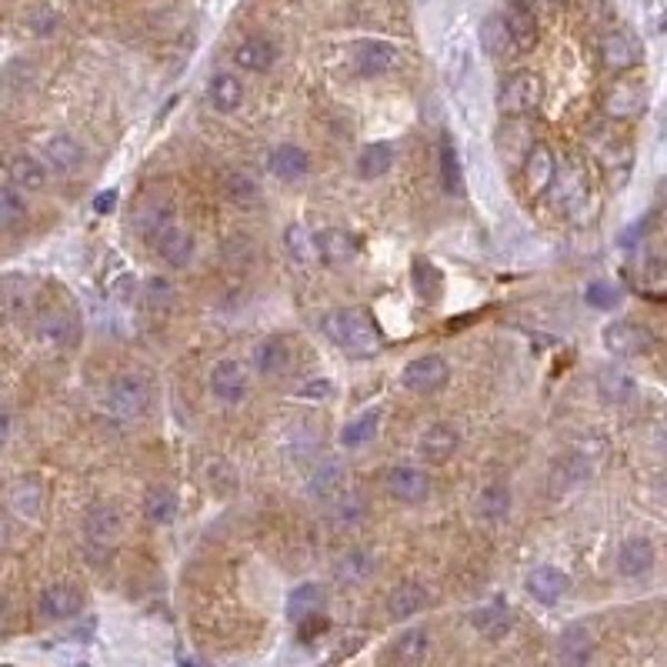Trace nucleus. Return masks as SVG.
Here are the masks:
<instances>
[{
  "instance_id": "obj_19",
  "label": "nucleus",
  "mask_w": 667,
  "mask_h": 667,
  "mask_svg": "<svg viewBox=\"0 0 667 667\" xmlns=\"http://www.w3.org/2000/svg\"><path fill=\"white\" fill-rule=\"evenodd\" d=\"M314 254L331 267H344L357 257V241L341 227H327L314 237Z\"/></svg>"
},
{
  "instance_id": "obj_40",
  "label": "nucleus",
  "mask_w": 667,
  "mask_h": 667,
  "mask_svg": "<svg viewBox=\"0 0 667 667\" xmlns=\"http://www.w3.org/2000/svg\"><path fill=\"white\" fill-rule=\"evenodd\" d=\"M11 507H14V514H21V517H37V514H41V507H44L41 484H37V481H17L11 487Z\"/></svg>"
},
{
  "instance_id": "obj_10",
  "label": "nucleus",
  "mask_w": 667,
  "mask_h": 667,
  "mask_svg": "<svg viewBox=\"0 0 667 667\" xmlns=\"http://www.w3.org/2000/svg\"><path fill=\"white\" fill-rule=\"evenodd\" d=\"M81 607H84V594L77 591L74 584H51L37 597V611H41L44 621H64V617L81 614Z\"/></svg>"
},
{
  "instance_id": "obj_15",
  "label": "nucleus",
  "mask_w": 667,
  "mask_h": 667,
  "mask_svg": "<svg viewBox=\"0 0 667 667\" xmlns=\"http://www.w3.org/2000/svg\"><path fill=\"white\" fill-rule=\"evenodd\" d=\"M567 591H571V577H567L561 567L544 564L527 574V594L541 604H557Z\"/></svg>"
},
{
  "instance_id": "obj_33",
  "label": "nucleus",
  "mask_w": 667,
  "mask_h": 667,
  "mask_svg": "<svg viewBox=\"0 0 667 667\" xmlns=\"http://www.w3.org/2000/svg\"><path fill=\"white\" fill-rule=\"evenodd\" d=\"M321 607H324V591L317 584H297L291 597H287V617L294 624L311 614H321Z\"/></svg>"
},
{
  "instance_id": "obj_48",
  "label": "nucleus",
  "mask_w": 667,
  "mask_h": 667,
  "mask_svg": "<svg viewBox=\"0 0 667 667\" xmlns=\"http://www.w3.org/2000/svg\"><path fill=\"white\" fill-rule=\"evenodd\" d=\"M284 241H287V254H291L294 261H307V257L314 254L311 234H307V227H301V224H291V227H287Z\"/></svg>"
},
{
  "instance_id": "obj_6",
  "label": "nucleus",
  "mask_w": 667,
  "mask_h": 667,
  "mask_svg": "<svg viewBox=\"0 0 667 667\" xmlns=\"http://www.w3.org/2000/svg\"><path fill=\"white\" fill-rule=\"evenodd\" d=\"M154 247L171 267H187L194 261V237L181 231L171 217H164V221L157 217L154 221Z\"/></svg>"
},
{
  "instance_id": "obj_14",
  "label": "nucleus",
  "mask_w": 667,
  "mask_h": 667,
  "mask_svg": "<svg viewBox=\"0 0 667 667\" xmlns=\"http://www.w3.org/2000/svg\"><path fill=\"white\" fill-rule=\"evenodd\" d=\"M247 387H251V381H247V371L237 361H217L214 371H211V391L217 401L224 404H237L247 397Z\"/></svg>"
},
{
  "instance_id": "obj_8",
  "label": "nucleus",
  "mask_w": 667,
  "mask_h": 667,
  "mask_svg": "<svg viewBox=\"0 0 667 667\" xmlns=\"http://www.w3.org/2000/svg\"><path fill=\"white\" fill-rule=\"evenodd\" d=\"M384 487L394 501L401 504H421L431 494V477H427L421 467H391L384 474Z\"/></svg>"
},
{
  "instance_id": "obj_1",
  "label": "nucleus",
  "mask_w": 667,
  "mask_h": 667,
  "mask_svg": "<svg viewBox=\"0 0 667 667\" xmlns=\"http://www.w3.org/2000/svg\"><path fill=\"white\" fill-rule=\"evenodd\" d=\"M324 334L341 347L347 354L357 357H371L381 347V327L364 307H341V311H331L321 321Z\"/></svg>"
},
{
  "instance_id": "obj_27",
  "label": "nucleus",
  "mask_w": 667,
  "mask_h": 667,
  "mask_svg": "<svg viewBox=\"0 0 667 667\" xmlns=\"http://www.w3.org/2000/svg\"><path fill=\"white\" fill-rule=\"evenodd\" d=\"M274 61H277V44L267 41V37H247V41H241V47L234 51V64L244 67V71H254V74L274 67Z\"/></svg>"
},
{
  "instance_id": "obj_53",
  "label": "nucleus",
  "mask_w": 667,
  "mask_h": 667,
  "mask_svg": "<svg viewBox=\"0 0 667 667\" xmlns=\"http://www.w3.org/2000/svg\"><path fill=\"white\" fill-rule=\"evenodd\" d=\"M11 414H4L0 411V441H7V437H11Z\"/></svg>"
},
{
  "instance_id": "obj_37",
  "label": "nucleus",
  "mask_w": 667,
  "mask_h": 667,
  "mask_svg": "<svg viewBox=\"0 0 667 667\" xmlns=\"http://www.w3.org/2000/svg\"><path fill=\"white\" fill-rule=\"evenodd\" d=\"M427 651H431V634L424 631V627H411V631H404L401 637L394 641V657L401 664H417L424 661Z\"/></svg>"
},
{
  "instance_id": "obj_43",
  "label": "nucleus",
  "mask_w": 667,
  "mask_h": 667,
  "mask_svg": "<svg viewBox=\"0 0 667 667\" xmlns=\"http://www.w3.org/2000/svg\"><path fill=\"white\" fill-rule=\"evenodd\" d=\"M481 47H484V54H491V57H504L507 54V47H511V37H507V31H504L501 14H494V17H487V21H484V27H481Z\"/></svg>"
},
{
  "instance_id": "obj_17",
  "label": "nucleus",
  "mask_w": 667,
  "mask_h": 667,
  "mask_svg": "<svg viewBox=\"0 0 667 667\" xmlns=\"http://www.w3.org/2000/svg\"><path fill=\"white\" fill-rule=\"evenodd\" d=\"M397 61H401L397 47L384 44V41H364V44L354 47V67L364 77H381L387 71H394Z\"/></svg>"
},
{
  "instance_id": "obj_7",
  "label": "nucleus",
  "mask_w": 667,
  "mask_h": 667,
  "mask_svg": "<svg viewBox=\"0 0 667 667\" xmlns=\"http://www.w3.org/2000/svg\"><path fill=\"white\" fill-rule=\"evenodd\" d=\"M601 64L607 67V71H614V74H624V71H631V67H637L644 61V47H641V41H637L634 34H627V31H611V34H604L601 37Z\"/></svg>"
},
{
  "instance_id": "obj_23",
  "label": "nucleus",
  "mask_w": 667,
  "mask_h": 667,
  "mask_svg": "<svg viewBox=\"0 0 667 667\" xmlns=\"http://www.w3.org/2000/svg\"><path fill=\"white\" fill-rule=\"evenodd\" d=\"M427 607V587H421L417 581H404L397 584L391 594H387V614L394 621H407V617L421 614Z\"/></svg>"
},
{
  "instance_id": "obj_34",
  "label": "nucleus",
  "mask_w": 667,
  "mask_h": 667,
  "mask_svg": "<svg viewBox=\"0 0 667 667\" xmlns=\"http://www.w3.org/2000/svg\"><path fill=\"white\" fill-rule=\"evenodd\" d=\"M471 624L484 637H504L507 631H511V611H507L501 601H491V604L477 607V611L471 614Z\"/></svg>"
},
{
  "instance_id": "obj_20",
  "label": "nucleus",
  "mask_w": 667,
  "mask_h": 667,
  "mask_svg": "<svg viewBox=\"0 0 667 667\" xmlns=\"http://www.w3.org/2000/svg\"><path fill=\"white\" fill-rule=\"evenodd\" d=\"M654 567V544L647 537H627L617 551V571L624 577H644Z\"/></svg>"
},
{
  "instance_id": "obj_52",
  "label": "nucleus",
  "mask_w": 667,
  "mask_h": 667,
  "mask_svg": "<svg viewBox=\"0 0 667 667\" xmlns=\"http://www.w3.org/2000/svg\"><path fill=\"white\" fill-rule=\"evenodd\" d=\"M114 207H117V191H104V194L94 201V211H97V214H111Z\"/></svg>"
},
{
  "instance_id": "obj_46",
  "label": "nucleus",
  "mask_w": 667,
  "mask_h": 667,
  "mask_svg": "<svg viewBox=\"0 0 667 667\" xmlns=\"http://www.w3.org/2000/svg\"><path fill=\"white\" fill-rule=\"evenodd\" d=\"M361 517H364V501L354 491H344L341 497H334L331 501V521L337 527L354 524V521H361Z\"/></svg>"
},
{
  "instance_id": "obj_45",
  "label": "nucleus",
  "mask_w": 667,
  "mask_h": 667,
  "mask_svg": "<svg viewBox=\"0 0 667 667\" xmlns=\"http://www.w3.org/2000/svg\"><path fill=\"white\" fill-rule=\"evenodd\" d=\"M441 184H444V191L447 194H461V161H457V151H454V144L447 141H441Z\"/></svg>"
},
{
  "instance_id": "obj_2",
  "label": "nucleus",
  "mask_w": 667,
  "mask_h": 667,
  "mask_svg": "<svg viewBox=\"0 0 667 667\" xmlns=\"http://www.w3.org/2000/svg\"><path fill=\"white\" fill-rule=\"evenodd\" d=\"M544 101V81L534 71H517L504 77L501 91H497V111L507 117L534 114Z\"/></svg>"
},
{
  "instance_id": "obj_13",
  "label": "nucleus",
  "mask_w": 667,
  "mask_h": 667,
  "mask_svg": "<svg viewBox=\"0 0 667 667\" xmlns=\"http://www.w3.org/2000/svg\"><path fill=\"white\" fill-rule=\"evenodd\" d=\"M347 481H351L347 467L341 461H334V457H327V461L317 464V471L311 474V481H307V491H311V497H317V501L331 504L334 497H341L344 491H351Z\"/></svg>"
},
{
  "instance_id": "obj_32",
  "label": "nucleus",
  "mask_w": 667,
  "mask_h": 667,
  "mask_svg": "<svg viewBox=\"0 0 667 667\" xmlns=\"http://www.w3.org/2000/svg\"><path fill=\"white\" fill-rule=\"evenodd\" d=\"M391 167H394V147L384 141L367 144L361 157H357V174H361L364 181H377V177H384Z\"/></svg>"
},
{
  "instance_id": "obj_41",
  "label": "nucleus",
  "mask_w": 667,
  "mask_h": 667,
  "mask_svg": "<svg viewBox=\"0 0 667 667\" xmlns=\"http://www.w3.org/2000/svg\"><path fill=\"white\" fill-rule=\"evenodd\" d=\"M377 427H381V411H367L357 421H351L341 431V444L344 447H364L367 441H374Z\"/></svg>"
},
{
  "instance_id": "obj_49",
  "label": "nucleus",
  "mask_w": 667,
  "mask_h": 667,
  "mask_svg": "<svg viewBox=\"0 0 667 667\" xmlns=\"http://www.w3.org/2000/svg\"><path fill=\"white\" fill-rule=\"evenodd\" d=\"M147 301H151L154 307H167L174 301V287L171 281H164V277H151L147 281Z\"/></svg>"
},
{
  "instance_id": "obj_11",
  "label": "nucleus",
  "mask_w": 667,
  "mask_h": 667,
  "mask_svg": "<svg viewBox=\"0 0 667 667\" xmlns=\"http://www.w3.org/2000/svg\"><path fill=\"white\" fill-rule=\"evenodd\" d=\"M501 21H504L507 37H511V47H517V51H531L537 44V17L524 0H511V4L504 7Z\"/></svg>"
},
{
  "instance_id": "obj_36",
  "label": "nucleus",
  "mask_w": 667,
  "mask_h": 667,
  "mask_svg": "<svg viewBox=\"0 0 667 667\" xmlns=\"http://www.w3.org/2000/svg\"><path fill=\"white\" fill-rule=\"evenodd\" d=\"M511 487L507 484H487L481 494H477V514L487 517V521H501V517L511 514Z\"/></svg>"
},
{
  "instance_id": "obj_51",
  "label": "nucleus",
  "mask_w": 667,
  "mask_h": 667,
  "mask_svg": "<svg viewBox=\"0 0 667 667\" xmlns=\"http://www.w3.org/2000/svg\"><path fill=\"white\" fill-rule=\"evenodd\" d=\"M301 394L304 397H331V381H327V377H314Z\"/></svg>"
},
{
  "instance_id": "obj_38",
  "label": "nucleus",
  "mask_w": 667,
  "mask_h": 667,
  "mask_svg": "<svg viewBox=\"0 0 667 667\" xmlns=\"http://www.w3.org/2000/svg\"><path fill=\"white\" fill-rule=\"evenodd\" d=\"M587 477H591V461H587L584 454H571L554 467L551 481H554L557 491H574V487H581Z\"/></svg>"
},
{
  "instance_id": "obj_22",
  "label": "nucleus",
  "mask_w": 667,
  "mask_h": 667,
  "mask_svg": "<svg viewBox=\"0 0 667 667\" xmlns=\"http://www.w3.org/2000/svg\"><path fill=\"white\" fill-rule=\"evenodd\" d=\"M641 111H644V84H637V81L614 84L604 97V114L607 117H634Z\"/></svg>"
},
{
  "instance_id": "obj_9",
  "label": "nucleus",
  "mask_w": 667,
  "mask_h": 667,
  "mask_svg": "<svg viewBox=\"0 0 667 667\" xmlns=\"http://www.w3.org/2000/svg\"><path fill=\"white\" fill-rule=\"evenodd\" d=\"M557 174V157L547 144H531L524 154V184L534 197H541L551 191Z\"/></svg>"
},
{
  "instance_id": "obj_35",
  "label": "nucleus",
  "mask_w": 667,
  "mask_h": 667,
  "mask_svg": "<svg viewBox=\"0 0 667 667\" xmlns=\"http://www.w3.org/2000/svg\"><path fill=\"white\" fill-rule=\"evenodd\" d=\"M144 514H147V521H154V524H171L177 517V497L171 487H161V484L147 487Z\"/></svg>"
},
{
  "instance_id": "obj_30",
  "label": "nucleus",
  "mask_w": 667,
  "mask_h": 667,
  "mask_svg": "<svg viewBox=\"0 0 667 667\" xmlns=\"http://www.w3.org/2000/svg\"><path fill=\"white\" fill-rule=\"evenodd\" d=\"M7 174H11L14 191L31 194V191H41V187L47 184V167L37 161V157H27V154L14 157L11 167H7Z\"/></svg>"
},
{
  "instance_id": "obj_50",
  "label": "nucleus",
  "mask_w": 667,
  "mask_h": 667,
  "mask_svg": "<svg viewBox=\"0 0 667 667\" xmlns=\"http://www.w3.org/2000/svg\"><path fill=\"white\" fill-rule=\"evenodd\" d=\"M297 631H301V641H314L317 634L327 631V617H321V614L304 617V621H297Z\"/></svg>"
},
{
  "instance_id": "obj_44",
  "label": "nucleus",
  "mask_w": 667,
  "mask_h": 667,
  "mask_svg": "<svg viewBox=\"0 0 667 667\" xmlns=\"http://www.w3.org/2000/svg\"><path fill=\"white\" fill-rule=\"evenodd\" d=\"M74 331H77V324H74V317H71V314H64V311H47V314H44L41 334L47 337V341L67 344V341H71V337H74Z\"/></svg>"
},
{
  "instance_id": "obj_5",
  "label": "nucleus",
  "mask_w": 667,
  "mask_h": 667,
  "mask_svg": "<svg viewBox=\"0 0 667 667\" xmlns=\"http://www.w3.org/2000/svg\"><path fill=\"white\" fill-rule=\"evenodd\" d=\"M401 381L407 391H414V394H434L451 381V367H447L441 354H424L404 367Z\"/></svg>"
},
{
  "instance_id": "obj_4",
  "label": "nucleus",
  "mask_w": 667,
  "mask_h": 667,
  "mask_svg": "<svg viewBox=\"0 0 667 667\" xmlns=\"http://www.w3.org/2000/svg\"><path fill=\"white\" fill-rule=\"evenodd\" d=\"M601 344L607 354L614 357H641L651 351L654 337L647 331L644 324H634V321H611L601 331Z\"/></svg>"
},
{
  "instance_id": "obj_16",
  "label": "nucleus",
  "mask_w": 667,
  "mask_h": 667,
  "mask_svg": "<svg viewBox=\"0 0 667 667\" xmlns=\"http://www.w3.org/2000/svg\"><path fill=\"white\" fill-rule=\"evenodd\" d=\"M457 447H461V434L451 424H431L417 441V451L431 464H447L457 454Z\"/></svg>"
},
{
  "instance_id": "obj_31",
  "label": "nucleus",
  "mask_w": 667,
  "mask_h": 667,
  "mask_svg": "<svg viewBox=\"0 0 667 667\" xmlns=\"http://www.w3.org/2000/svg\"><path fill=\"white\" fill-rule=\"evenodd\" d=\"M207 97L221 114H234L237 107L244 104V84L237 81L234 74H217L211 84H207Z\"/></svg>"
},
{
  "instance_id": "obj_26",
  "label": "nucleus",
  "mask_w": 667,
  "mask_h": 667,
  "mask_svg": "<svg viewBox=\"0 0 667 667\" xmlns=\"http://www.w3.org/2000/svg\"><path fill=\"white\" fill-rule=\"evenodd\" d=\"M254 367L257 374L264 377L284 374L287 367H291V344H287L284 337H267V341L254 347Z\"/></svg>"
},
{
  "instance_id": "obj_29",
  "label": "nucleus",
  "mask_w": 667,
  "mask_h": 667,
  "mask_svg": "<svg viewBox=\"0 0 667 667\" xmlns=\"http://www.w3.org/2000/svg\"><path fill=\"white\" fill-rule=\"evenodd\" d=\"M371 574H374V554L361 551V547H351V551L337 557V564H334V577L341 584H361Z\"/></svg>"
},
{
  "instance_id": "obj_3",
  "label": "nucleus",
  "mask_w": 667,
  "mask_h": 667,
  "mask_svg": "<svg viewBox=\"0 0 667 667\" xmlns=\"http://www.w3.org/2000/svg\"><path fill=\"white\" fill-rule=\"evenodd\" d=\"M107 407L124 421L141 417L151 407V381L144 374H117L107 387Z\"/></svg>"
},
{
  "instance_id": "obj_12",
  "label": "nucleus",
  "mask_w": 667,
  "mask_h": 667,
  "mask_svg": "<svg viewBox=\"0 0 667 667\" xmlns=\"http://www.w3.org/2000/svg\"><path fill=\"white\" fill-rule=\"evenodd\" d=\"M267 171H271L277 181H284V184L304 181V177L311 174V157H307L304 147L281 144V147H274L271 157H267Z\"/></svg>"
},
{
  "instance_id": "obj_47",
  "label": "nucleus",
  "mask_w": 667,
  "mask_h": 667,
  "mask_svg": "<svg viewBox=\"0 0 667 667\" xmlns=\"http://www.w3.org/2000/svg\"><path fill=\"white\" fill-rule=\"evenodd\" d=\"M584 301L591 307H597V311H614L617 301H621V291H617L614 284H607V281H594V284H587Z\"/></svg>"
},
{
  "instance_id": "obj_24",
  "label": "nucleus",
  "mask_w": 667,
  "mask_h": 667,
  "mask_svg": "<svg viewBox=\"0 0 667 667\" xmlns=\"http://www.w3.org/2000/svg\"><path fill=\"white\" fill-rule=\"evenodd\" d=\"M557 651H561L564 667H587L594 657V637L587 634V627L571 624L557 641Z\"/></svg>"
},
{
  "instance_id": "obj_54",
  "label": "nucleus",
  "mask_w": 667,
  "mask_h": 667,
  "mask_svg": "<svg viewBox=\"0 0 667 667\" xmlns=\"http://www.w3.org/2000/svg\"><path fill=\"white\" fill-rule=\"evenodd\" d=\"M547 4H561V0H547Z\"/></svg>"
},
{
  "instance_id": "obj_39",
  "label": "nucleus",
  "mask_w": 667,
  "mask_h": 667,
  "mask_svg": "<svg viewBox=\"0 0 667 667\" xmlns=\"http://www.w3.org/2000/svg\"><path fill=\"white\" fill-rule=\"evenodd\" d=\"M224 194L227 201L241 204V207H257L261 204V184L254 181L247 171H231L224 177Z\"/></svg>"
},
{
  "instance_id": "obj_21",
  "label": "nucleus",
  "mask_w": 667,
  "mask_h": 667,
  "mask_svg": "<svg viewBox=\"0 0 667 667\" xmlns=\"http://www.w3.org/2000/svg\"><path fill=\"white\" fill-rule=\"evenodd\" d=\"M551 187H557V201L564 204L567 214H581V204L587 201V194H591V184H587L581 167H567V171L554 174Z\"/></svg>"
},
{
  "instance_id": "obj_42",
  "label": "nucleus",
  "mask_w": 667,
  "mask_h": 667,
  "mask_svg": "<svg viewBox=\"0 0 667 667\" xmlns=\"http://www.w3.org/2000/svg\"><path fill=\"white\" fill-rule=\"evenodd\" d=\"M27 217L24 197L14 191V187H0V227L11 231V227H21Z\"/></svg>"
},
{
  "instance_id": "obj_28",
  "label": "nucleus",
  "mask_w": 667,
  "mask_h": 667,
  "mask_svg": "<svg viewBox=\"0 0 667 667\" xmlns=\"http://www.w3.org/2000/svg\"><path fill=\"white\" fill-rule=\"evenodd\" d=\"M597 394H601L604 404L621 407V404H627V401H634L637 384H634L631 374L617 371V367H604V371L597 374Z\"/></svg>"
},
{
  "instance_id": "obj_18",
  "label": "nucleus",
  "mask_w": 667,
  "mask_h": 667,
  "mask_svg": "<svg viewBox=\"0 0 667 667\" xmlns=\"http://www.w3.org/2000/svg\"><path fill=\"white\" fill-rule=\"evenodd\" d=\"M121 531H124V521H121V514H117V507H111V504L91 507V514H87V521H84V534L94 547L117 544Z\"/></svg>"
},
{
  "instance_id": "obj_25",
  "label": "nucleus",
  "mask_w": 667,
  "mask_h": 667,
  "mask_svg": "<svg viewBox=\"0 0 667 667\" xmlns=\"http://www.w3.org/2000/svg\"><path fill=\"white\" fill-rule=\"evenodd\" d=\"M44 157H47V164H51L54 171H61V174H71V171H77V167L84 164L81 144H77L71 134L47 137V141H44Z\"/></svg>"
}]
</instances>
